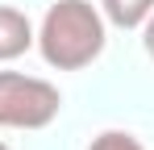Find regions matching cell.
Wrapping results in <instances>:
<instances>
[{
    "instance_id": "3",
    "label": "cell",
    "mask_w": 154,
    "mask_h": 150,
    "mask_svg": "<svg viewBox=\"0 0 154 150\" xmlns=\"http://www.w3.org/2000/svg\"><path fill=\"white\" fill-rule=\"evenodd\" d=\"M33 42H38V33H33L29 17L21 8H13V4H0V63L21 58Z\"/></svg>"
},
{
    "instance_id": "5",
    "label": "cell",
    "mask_w": 154,
    "mask_h": 150,
    "mask_svg": "<svg viewBox=\"0 0 154 150\" xmlns=\"http://www.w3.org/2000/svg\"><path fill=\"white\" fill-rule=\"evenodd\" d=\"M88 150H146L129 129H104V133H96L92 142H88Z\"/></svg>"
},
{
    "instance_id": "4",
    "label": "cell",
    "mask_w": 154,
    "mask_h": 150,
    "mask_svg": "<svg viewBox=\"0 0 154 150\" xmlns=\"http://www.w3.org/2000/svg\"><path fill=\"white\" fill-rule=\"evenodd\" d=\"M100 13L117 29H142V21L154 13V0H100Z\"/></svg>"
},
{
    "instance_id": "6",
    "label": "cell",
    "mask_w": 154,
    "mask_h": 150,
    "mask_svg": "<svg viewBox=\"0 0 154 150\" xmlns=\"http://www.w3.org/2000/svg\"><path fill=\"white\" fill-rule=\"evenodd\" d=\"M142 46H146V54L154 58V13L142 21Z\"/></svg>"
},
{
    "instance_id": "7",
    "label": "cell",
    "mask_w": 154,
    "mask_h": 150,
    "mask_svg": "<svg viewBox=\"0 0 154 150\" xmlns=\"http://www.w3.org/2000/svg\"><path fill=\"white\" fill-rule=\"evenodd\" d=\"M0 150H13V146H4V142H0Z\"/></svg>"
},
{
    "instance_id": "1",
    "label": "cell",
    "mask_w": 154,
    "mask_h": 150,
    "mask_svg": "<svg viewBox=\"0 0 154 150\" xmlns=\"http://www.w3.org/2000/svg\"><path fill=\"white\" fill-rule=\"evenodd\" d=\"M104 13L92 0H54L38 25L42 58L54 71H83L104 54Z\"/></svg>"
},
{
    "instance_id": "2",
    "label": "cell",
    "mask_w": 154,
    "mask_h": 150,
    "mask_svg": "<svg viewBox=\"0 0 154 150\" xmlns=\"http://www.w3.org/2000/svg\"><path fill=\"white\" fill-rule=\"evenodd\" d=\"M63 113V92L42 75L0 71V129H46Z\"/></svg>"
}]
</instances>
